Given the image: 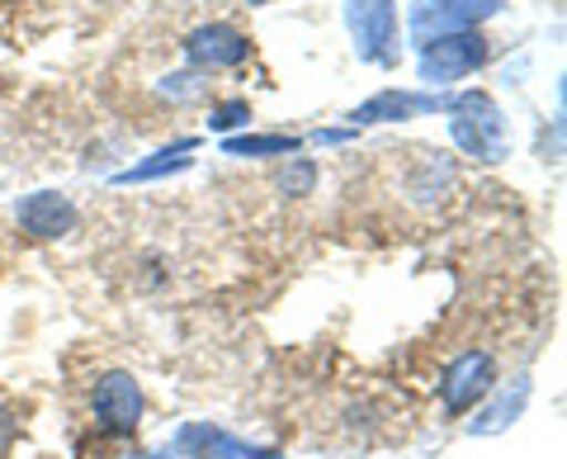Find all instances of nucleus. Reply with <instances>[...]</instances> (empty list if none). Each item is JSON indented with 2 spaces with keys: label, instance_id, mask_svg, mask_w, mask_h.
Instances as JSON below:
<instances>
[{
  "label": "nucleus",
  "instance_id": "f257e3e1",
  "mask_svg": "<svg viewBox=\"0 0 567 459\" xmlns=\"http://www.w3.org/2000/svg\"><path fill=\"white\" fill-rule=\"evenodd\" d=\"M450 133L477 162H502L506 156V114L487 91H464L450 100Z\"/></svg>",
  "mask_w": 567,
  "mask_h": 459
},
{
  "label": "nucleus",
  "instance_id": "f03ea898",
  "mask_svg": "<svg viewBox=\"0 0 567 459\" xmlns=\"http://www.w3.org/2000/svg\"><path fill=\"white\" fill-rule=\"evenodd\" d=\"M487 39L477 29H454V33H435L421 43V85L425 91H445V85L473 76L477 67H487Z\"/></svg>",
  "mask_w": 567,
  "mask_h": 459
},
{
  "label": "nucleus",
  "instance_id": "7ed1b4c3",
  "mask_svg": "<svg viewBox=\"0 0 567 459\" xmlns=\"http://www.w3.org/2000/svg\"><path fill=\"white\" fill-rule=\"evenodd\" d=\"M346 29L354 39V52L369 67H393L398 62V0H346Z\"/></svg>",
  "mask_w": 567,
  "mask_h": 459
},
{
  "label": "nucleus",
  "instance_id": "20e7f679",
  "mask_svg": "<svg viewBox=\"0 0 567 459\" xmlns=\"http://www.w3.org/2000/svg\"><path fill=\"white\" fill-rule=\"evenodd\" d=\"M496 388V360L487 350H464V356H454L445 379H440V402H445L450 417H464L473 412L477 402H487Z\"/></svg>",
  "mask_w": 567,
  "mask_h": 459
},
{
  "label": "nucleus",
  "instance_id": "39448f33",
  "mask_svg": "<svg viewBox=\"0 0 567 459\" xmlns=\"http://www.w3.org/2000/svg\"><path fill=\"white\" fill-rule=\"evenodd\" d=\"M91 408H95L100 431L133 436L137 421H142V384L128 375V369H110V375H100V384H95Z\"/></svg>",
  "mask_w": 567,
  "mask_h": 459
},
{
  "label": "nucleus",
  "instance_id": "423d86ee",
  "mask_svg": "<svg viewBox=\"0 0 567 459\" xmlns=\"http://www.w3.org/2000/svg\"><path fill=\"white\" fill-rule=\"evenodd\" d=\"M175 459H284L270 446H251L223 427H208V421H189V427L175 431Z\"/></svg>",
  "mask_w": 567,
  "mask_h": 459
},
{
  "label": "nucleus",
  "instance_id": "0eeeda50",
  "mask_svg": "<svg viewBox=\"0 0 567 459\" xmlns=\"http://www.w3.org/2000/svg\"><path fill=\"white\" fill-rule=\"evenodd\" d=\"M185 58L194 72H227V67H241L246 58H251V43H246V33L233 29V24H199L189 33V39L181 43Z\"/></svg>",
  "mask_w": 567,
  "mask_h": 459
},
{
  "label": "nucleus",
  "instance_id": "6e6552de",
  "mask_svg": "<svg viewBox=\"0 0 567 459\" xmlns=\"http://www.w3.org/2000/svg\"><path fill=\"white\" fill-rule=\"evenodd\" d=\"M14 223H20L29 237H39V242H58L66 233H76L81 214H76V204H71L62 190H33V194H24V200L14 204Z\"/></svg>",
  "mask_w": 567,
  "mask_h": 459
},
{
  "label": "nucleus",
  "instance_id": "1a4fd4ad",
  "mask_svg": "<svg viewBox=\"0 0 567 459\" xmlns=\"http://www.w3.org/2000/svg\"><path fill=\"white\" fill-rule=\"evenodd\" d=\"M502 10V0H421L412 10V33L416 43L435 39V33H454V29H477L483 20Z\"/></svg>",
  "mask_w": 567,
  "mask_h": 459
},
{
  "label": "nucleus",
  "instance_id": "9d476101",
  "mask_svg": "<svg viewBox=\"0 0 567 459\" xmlns=\"http://www.w3.org/2000/svg\"><path fill=\"white\" fill-rule=\"evenodd\" d=\"M425 110H450V100H440L435 91L431 95H412V91H383L374 100H364L360 110L350 114V123L360 129V123H402L412 114H425Z\"/></svg>",
  "mask_w": 567,
  "mask_h": 459
},
{
  "label": "nucleus",
  "instance_id": "9b49d317",
  "mask_svg": "<svg viewBox=\"0 0 567 459\" xmlns=\"http://www.w3.org/2000/svg\"><path fill=\"white\" fill-rule=\"evenodd\" d=\"M525 402H529V384L520 379V384H516V394H502L483 417L468 421V431H473V436H496V431L516 427V417L525 412Z\"/></svg>",
  "mask_w": 567,
  "mask_h": 459
},
{
  "label": "nucleus",
  "instance_id": "f8f14e48",
  "mask_svg": "<svg viewBox=\"0 0 567 459\" xmlns=\"http://www.w3.org/2000/svg\"><path fill=\"white\" fill-rule=\"evenodd\" d=\"M194 147V137H185V143H175V147H162V152H152L142 166H128V171H118V185H137V181H156V175H171V171H185L189 166V152Z\"/></svg>",
  "mask_w": 567,
  "mask_h": 459
},
{
  "label": "nucleus",
  "instance_id": "ddd939ff",
  "mask_svg": "<svg viewBox=\"0 0 567 459\" xmlns=\"http://www.w3.org/2000/svg\"><path fill=\"white\" fill-rule=\"evenodd\" d=\"M298 147V137L289 133H241V137H223V152L227 156H293Z\"/></svg>",
  "mask_w": 567,
  "mask_h": 459
},
{
  "label": "nucleus",
  "instance_id": "4468645a",
  "mask_svg": "<svg viewBox=\"0 0 567 459\" xmlns=\"http://www.w3.org/2000/svg\"><path fill=\"white\" fill-rule=\"evenodd\" d=\"M275 185H279V194H289V200H303V194L317 190V162L312 156H284Z\"/></svg>",
  "mask_w": 567,
  "mask_h": 459
},
{
  "label": "nucleus",
  "instance_id": "2eb2a0df",
  "mask_svg": "<svg viewBox=\"0 0 567 459\" xmlns=\"http://www.w3.org/2000/svg\"><path fill=\"white\" fill-rule=\"evenodd\" d=\"M166 100H181V104H189V100H204L208 95V76L204 72H175V76H162V85H156Z\"/></svg>",
  "mask_w": 567,
  "mask_h": 459
},
{
  "label": "nucleus",
  "instance_id": "dca6fc26",
  "mask_svg": "<svg viewBox=\"0 0 567 459\" xmlns=\"http://www.w3.org/2000/svg\"><path fill=\"white\" fill-rule=\"evenodd\" d=\"M246 123H251V104L246 100H223V104H213V114H208V129L223 137H233V129H246Z\"/></svg>",
  "mask_w": 567,
  "mask_h": 459
},
{
  "label": "nucleus",
  "instance_id": "f3484780",
  "mask_svg": "<svg viewBox=\"0 0 567 459\" xmlns=\"http://www.w3.org/2000/svg\"><path fill=\"white\" fill-rule=\"evenodd\" d=\"M137 459H175L171 450H152V455H137Z\"/></svg>",
  "mask_w": 567,
  "mask_h": 459
}]
</instances>
